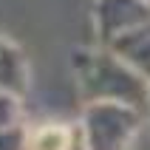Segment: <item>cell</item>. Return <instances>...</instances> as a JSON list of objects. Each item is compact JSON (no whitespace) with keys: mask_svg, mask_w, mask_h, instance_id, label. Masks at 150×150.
<instances>
[{"mask_svg":"<svg viewBox=\"0 0 150 150\" xmlns=\"http://www.w3.org/2000/svg\"><path fill=\"white\" fill-rule=\"evenodd\" d=\"M23 150H85L82 127H71L65 122H42L25 130Z\"/></svg>","mask_w":150,"mask_h":150,"instance_id":"cell-1","label":"cell"},{"mask_svg":"<svg viewBox=\"0 0 150 150\" xmlns=\"http://www.w3.org/2000/svg\"><path fill=\"white\" fill-rule=\"evenodd\" d=\"M25 88V62L23 54L0 40V91L20 96Z\"/></svg>","mask_w":150,"mask_h":150,"instance_id":"cell-2","label":"cell"},{"mask_svg":"<svg viewBox=\"0 0 150 150\" xmlns=\"http://www.w3.org/2000/svg\"><path fill=\"white\" fill-rule=\"evenodd\" d=\"M147 6H150V0H147Z\"/></svg>","mask_w":150,"mask_h":150,"instance_id":"cell-3","label":"cell"}]
</instances>
